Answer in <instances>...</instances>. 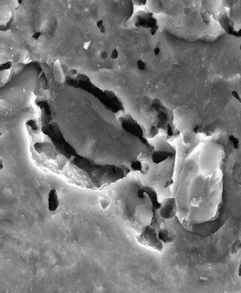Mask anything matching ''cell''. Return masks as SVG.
<instances>
[{"label":"cell","instance_id":"3957f363","mask_svg":"<svg viewBox=\"0 0 241 293\" xmlns=\"http://www.w3.org/2000/svg\"><path fill=\"white\" fill-rule=\"evenodd\" d=\"M240 249H241V242L239 240L236 241V242L234 243V244L233 246V250H232L233 253H235V254H236V253L238 252Z\"/></svg>","mask_w":241,"mask_h":293},{"label":"cell","instance_id":"7a4b0ae2","mask_svg":"<svg viewBox=\"0 0 241 293\" xmlns=\"http://www.w3.org/2000/svg\"><path fill=\"white\" fill-rule=\"evenodd\" d=\"M229 140L232 142L233 145L234 146V148L235 149H238L239 148V140L238 138H237L236 137H235L233 135H231V136H229Z\"/></svg>","mask_w":241,"mask_h":293},{"label":"cell","instance_id":"4fadbf2b","mask_svg":"<svg viewBox=\"0 0 241 293\" xmlns=\"http://www.w3.org/2000/svg\"><path fill=\"white\" fill-rule=\"evenodd\" d=\"M238 275H239V276H241V262H240V265H239V270H238Z\"/></svg>","mask_w":241,"mask_h":293},{"label":"cell","instance_id":"8992f818","mask_svg":"<svg viewBox=\"0 0 241 293\" xmlns=\"http://www.w3.org/2000/svg\"><path fill=\"white\" fill-rule=\"evenodd\" d=\"M118 56H119V53H118L117 49L114 48L111 54V58L113 59H116L118 58Z\"/></svg>","mask_w":241,"mask_h":293},{"label":"cell","instance_id":"9c48e42d","mask_svg":"<svg viewBox=\"0 0 241 293\" xmlns=\"http://www.w3.org/2000/svg\"><path fill=\"white\" fill-rule=\"evenodd\" d=\"M100 58H101L102 59H106L108 57V53L106 51L103 50V51H102L101 52H100Z\"/></svg>","mask_w":241,"mask_h":293},{"label":"cell","instance_id":"52a82bcc","mask_svg":"<svg viewBox=\"0 0 241 293\" xmlns=\"http://www.w3.org/2000/svg\"><path fill=\"white\" fill-rule=\"evenodd\" d=\"M97 26L98 28V29L100 31V32L103 33L104 32V26H103V21H100L98 22H97Z\"/></svg>","mask_w":241,"mask_h":293},{"label":"cell","instance_id":"5b68a950","mask_svg":"<svg viewBox=\"0 0 241 293\" xmlns=\"http://www.w3.org/2000/svg\"><path fill=\"white\" fill-rule=\"evenodd\" d=\"M12 64L11 62H6L2 64L1 66V69H4V70H6V69H9L11 68Z\"/></svg>","mask_w":241,"mask_h":293},{"label":"cell","instance_id":"30bf717a","mask_svg":"<svg viewBox=\"0 0 241 293\" xmlns=\"http://www.w3.org/2000/svg\"><path fill=\"white\" fill-rule=\"evenodd\" d=\"M41 34H41V32H36V33H35V34L33 35V36H32V37H33V38H35V39H38V38L40 37V36H41Z\"/></svg>","mask_w":241,"mask_h":293},{"label":"cell","instance_id":"5bb4252c","mask_svg":"<svg viewBox=\"0 0 241 293\" xmlns=\"http://www.w3.org/2000/svg\"><path fill=\"white\" fill-rule=\"evenodd\" d=\"M240 50H241V45L240 46Z\"/></svg>","mask_w":241,"mask_h":293},{"label":"cell","instance_id":"6da1fadb","mask_svg":"<svg viewBox=\"0 0 241 293\" xmlns=\"http://www.w3.org/2000/svg\"><path fill=\"white\" fill-rule=\"evenodd\" d=\"M58 204L56 192L54 190H52L49 196V209L51 211H54L57 208Z\"/></svg>","mask_w":241,"mask_h":293},{"label":"cell","instance_id":"7c38bea8","mask_svg":"<svg viewBox=\"0 0 241 293\" xmlns=\"http://www.w3.org/2000/svg\"><path fill=\"white\" fill-rule=\"evenodd\" d=\"M154 52H155V55H158L160 52V50L159 48L157 47V48H155V49L154 50Z\"/></svg>","mask_w":241,"mask_h":293},{"label":"cell","instance_id":"277c9868","mask_svg":"<svg viewBox=\"0 0 241 293\" xmlns=\"http://www.w3.org/2000/svg\"><path fill=\"white\" fill-rule=\"evenodd\" d=\"M137 65L138 68L139 69H140V70H143V69H145V67H146L145 63L142 60H141V59H139V60L137 62Z\"/></svg>","mask_w":241,"mask_h":293},{"label":"cell","instance_id":"ba28073f","mask_svg":"<svg viewBox=\"0 0 241 293\" xmlns=\"http://www.w3.org/2000/svg\"><path fill=\"white\" fill-rule=\"evenodd\" d=\"M232 95L233 96V97L235 99H236V100H238V101H239L240 103H241V97H240L239 94H238V92L237 91H232Z\"/></svg>","mask_w":241,"mask_h":293},{"label":"cell","instance_id":"8fae6325","mask_svg":"<svg viewBox=\"0 0 241 293\" xmlns=\"http://www.w3.org/2000/svg\"><path fill=\"white\" fill-rule=\"evenodd\" d=\"M90 42H85L84 45V47L85 49H86L87 50L88 48H89V46H90Z\"/></svg>","mask_w":241,"mask_h":293}]
</instances>
